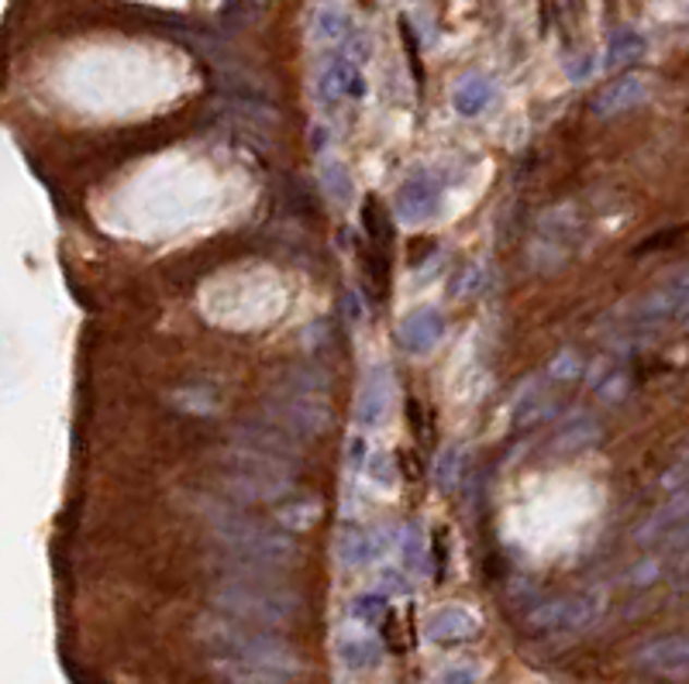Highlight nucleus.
Masks as SVG:
<instances>
[{"label": "nucleus", "instance_id": "nucleus-1", "mask_svg": "<svg viewBox=\"0 0 689 684\" xmlns=\"http://www.w3.org/2000/svg\"><path fill=\"white\" fill-rule=\"evenodd\" d=\"M207 647L231 684H287L300 671V654L287 636L245 623H210Z\"/></svg>", "mask_w": 689, "mask_h": 684}, {"label": "nucleus", "instance_id": "nucleus-2", "mask_svg": "<svg viewBox=\"0 0 689 684\" xmlns=\"http://www.w3.org/2000/svg\"><path fill=\"white\" fill-rule=\"evenodd\" d=\"M214 606L234 623L263 630L293 626L304 612V599L287 582H279V571L239 561H228L225 575L214 585Z\"/></svg>", "mask_w": 689, "mask_h": 684}, {"label": "nucleus", "instance_id": "nucleus-3", "mask_svg": "<svg viewBox=\"0 0 689 684\" xmlns=\"http://www.w3.org/2000/svg\"><path fill=\"white\" fill-rule=\"evenodd\" d=\"M204 513L214 537L228 550L231 561L266 567V571H287L300 561V547L287 529L249 516L242 505H234L228 499H214Z\"/></svg>", "mask_w": 689, "mask_h": 684}, {"label": "nucleus", "instance_id": "nucleus-4", "mask_svg": "<svg viewBox=\"0 0 689 684\" xmlns=\"http://www.w3.org/2000/svg\"><path fill=\"white\" fill-rule=\"evenodd\" d=\"M221 489L228 502L234 505H266V502H283L293 492V461H283L276 454L255 451L245 444H228L221 451Z\"/></svg>", "mask_w": 689, "mask_h": 684}, {"label": "nucleus", "instance_id": "nucleus-5", "mask_svg": "<svg viewBox=\"0 0 689 684\" xmlns=\"http://www.w3.org/2000/svg\"><path fill=\"white\" fill-rule=\"evenodd\" d=\"M579 375H583V358H579L576 351H563V355H555L552 365L537 375V379L531 382V389L521 395V403H517V410H513V427L531 430L537 424L552 420V416L563 410V403L569 400V392L579 382Z\"/></svg>", "mask_w": 689, "mask_h": 684}, {"label": "nucleus", "instance_id": "nucleus-6", "mask_svg": "<svg viewBox=\"0 0 689 684\" xmlns=\"http://www.w3.org/2000/svg\"><path fill=\"white\" fill-rule=\"evenodd\" d=\"M273 424H279L287 433H293L297 440H314L328 430L331 424V410L321 400L317 392H304L293 386H279L269 392L266 400V413Z\"/></svg>", "mask_w": 689, "mask_h": 684}, {"label": "nucleus", "instance_id": "nucleus-7", "mask_svg": "<svg viewBox=\"0 0 689 684\" xmlns=\"http://www.w3.org/2000/svg\"><path fill=\"white\" fill-rule=\"evenodd\" d=\"M603 612V595L600 591H576V595H563V599L537 606L528 615V626L537 633H576L587 630L600 620Z\"/></svg>", "mask_w": 689, "mask_h": 684}, {"label": "nucleus", "instance_id": "nucleus-8", "mask_svg": "<svg viewBox=\"0 0 689 684\" xmlns=\"http://www.w3.org/2000/svg\"><path fill=\"white\" fill-rule=\"evenodd\" d=\"M394 210L407 224H427L435 220L442 210V183L435 172L418 169L400 183L397 196H394Z\"/></svg>", "mask_w": 689, "mask_h": 684}, {"label": "nucleus", "instance_id": "nucleus-9", "mask_svg": "<svg viewBox=\"0 0 689 684\" xmlns=\"http://www.w3.org/2000/svg\"><path fill=\"white\" fill-rule=\"evenodd\" d=\"M234 440L245 448H255V451H266V454H276L283 461H293L300 457V444L304 440H297L293 433H287L279 424H273L269 416H245V420L234 427Z\"/></svg>", "mask_w": 689, "mask_h": 684}, {"label": "nucleus", "instance_id": "nucleus-10", "mask_svg": "<svg viewBox=\"0 0 689 684\" xmlns=\"http://www.w3.org/2000/svg\"><path fill=\"white\" fill-rule=\"evenodd\" d=\"M365 94H370V86H365V76L359 70V62L349 59V56H335L325 65L321 80H317V97H321V103H328V107L362 100Z\"/></svg>", "mask_w": 689, "mask_h": 684}, {"label": "nucleus", "instance_id": "nucleus-11", "mask_svg": "<svg viewBox=\"0 0 689 684\" xmlns=\"http://www.w3.org/2000/svg\"><path fill=\"white\" fill-rule=\"evenodd\" d=\"M390 371H386L383 365H370L362 375V386H359V403H355V420L359 427L373 430L383 424L386 410H390Z\"/></svg>", "mask_w": 689, "mask_h": 684}, {"label": "nucleus", "instance_id": "nucleus-12", "mask_svg": "<svg viewBox=\"0 0 689 684\" xmlns=\"http://www.w3.org/2000/svg\"><path fill=\"white\" fill-rule=\"evenodd\" d=\"M634 664L641 671H652L662 677H682L686 664H689V650H686V636H658L652 644H644L634 654Z\"/></svg>", "mask_w": 689, "mask_h": 684}, {"label": "nucleus", "instance_id": "nucleus-13", "mask_svg": "<svg viewBox=\"0 0 689 684\" xmlns=\"http://www.w3.org/2000/svg\"><path fill=\"white\" fill-rule=\"evenodd\" d=\"M442 334H445V317L435 306H421V310L407 314L397 327V341L411 355H427L442 341Z\"/></svg>", "mask_w": 689, "mask_h": 684}, {"label": "nucleus", "instance_id": "nucleus-14", "mask_svg": "<svg viewBox=\"0 0 689 684\" xmlns=\"http://www.w3.org/2000/svg\"><path fill=\"white\" fill-rule=\"evenodd\" d=\"M480 633V620L462 606H442L424 620V636L431 644H466Z\"/></svg>", "mask_w": 689, "mask_h": 684}, {"label": "nucleus", "instance_id": "nucleus-15", "mask_svg": "<svg viewBox=\"0 0 689 684\" xmlns=\"http://www.w3.org/2000/svg\"><path fill=\"white\" fill-rule=\"evenodd\" d=\"M579 231V220H572V207H558L542 220V234H537V252H552L555 261H563L572 248Z\"/></svg>", "mask_w": 689, "mask_h": 684}, {"label": "nucleus", "instance_id": "nucleus-16", "mask_svg": "<svg viewBox=\"0 0 689 684\" xmlns=\"http://www.w3.org/2000/svg\"><path fill=\"white\" fill-rule=\"evenodd\" d=\"M644 97H649V86H644V80L638 76H620L614 80L607 90H603L596 100H593V114L596 118H614V114H624V110L638 107Z\"/></svg>", "mask_w": 689, "mask_h": 684}, {"label": "nucleus", "instance_id": "nucleus-17", "mask_svg": "<svg viewBox=\"0 0 689 684\" xmlns=\"http://www.w3.org/2000/svg\"><path fill=\"white\" fill-rule=\"evenodd\" d=\"M379 554V537L373 534L370 526H349V529H341V537H338V558L344 567H365V564H373Z\"/></svg>", "mask_w": 689, "mask_h": 684}, {"label": "nucleus", "instance_id": "nucleus-18", "mask_svg": "<svg viewBox=\"0 0 689 684\" xmlns=\"http://www.w3.org/2000/svg\"><path fill=\"white\" fill-rule=\"evenodd\" d=\"M493 97H497V86H493V80L476 73V76H466L456 86V97H451V103H456V110L462 118H480L483 110L493 103Z\"/></svg>", "mask_w": 689, "mask_h": 684}, {"label": "nucleus", "instance_id": "nucleus-19", "mask_svg": "<svg viewBox=\"0 0 689 684\" xmlns=\"http://www.w3.org/2000/svg\"><path fill=\"white\" fill-rule=\"evenodd\" d=\"M673 534H686V499L682 496L669 499L649 523H644L641 540L644 543H655V540L658 543H669Z\"/></svg>", "mask_w": 689, "mask_h": 684}, {"label": "nucleus", "instance_id": "nucleus-20", "mask_svg": "<svg viewBox=\"0 0 689 684\" xmlns=\"http://www.w3.org/2000/svg\"><path fill=\"white\" fill-rule=\"evenodd\" d=\"M362 231L370 234V248L390 255V245H394L390 213L383 210V204L376 200V196H365L362 200Z\"/></svg>", "mask_w": 689, "mask_h": 684}, {"label": "nucleus", "instance_id": "nucleus-21", "mask_svg": "<svg viewBox=\"0 0 689 684\" xmlns=\"http://www.w3.org/2000/svg\"><path fill=\"white\" fill-rule=\"evenodd\" d=\"M600 420L596 416H590V413H583V416H572L569 424H563V430L555 433V451L558 454H569V451H579V448H590V444H596L600 440Z\"/></svg>", "mask_w": 689, "mask_h": 684}, {"label": "nucleus", "instance_id": "nucleus-22", "mask_svg": "<svg viewBox=\"0 0 689 684\" xmlns=\"http://www.w3.org/2000/svg\"><path fill=\"white\" fill-rule=\"evenodd\" d=\"M649 41L638 35L634 28H617L607 41V70H620V65H631L644 56Z\"/></svg>", "mask_w": 689, "mask_h": 684}, {"label": "nucleus", "instance_id": "nucleus-23", "mask_svg": "<svg viewBox=\"0 0 689 684\" xmlns=\"http://www.w3.org/2000/svg\"><path fill=\"white\" fill-rule=\"evenodd\" d=\"M338 657L349 664L352 671H370L383 660V650L373 636H344L338 644Z\"/></svg>", "mask_w": 689, "mask_h": 684}, {"label": "nucleus", "instance_id": "nucleus-24", "mask_svg": "<svg viewBox=\"0 0 689 684\" xmlns=\"http://www.w3.org/2000/svg\"><path fill=\"white\" fill-rule=\"evenodd\" d=\"M352 35H355L352 17L344 14V11L325 8V11L317 14V38H321V41H335V46H344V41H349Z\"/></svg>", "mask_w": 689, "mask_h": 684}, {"label": "nucleus", "instance_id": "nucleus-25", "mask_svg": "<svg viewBox=\"0 0 689 684\" xmlns=\"http://www.w3.org/2000/svg\"><path fill=\"white\" fill-rule=\"evenodd\" d=\"M321 520V505L314 499H283L279 502V523L293 529H311Z\"/></svg>", "mask_w": 689, "mask_h": 684}, {"label": "nucleus", "instance_id": "nucleus-26", "mask_svg": "<svg viewBox=\"0 0 689 684\" xmlns=\"http://www.w3.org/2000/svg\"><path fill=\"white\" fill-rule=\"evenodd\" d=\"M325 190H328V196H331V200H335L338 207H349V204H352L355 183H352L349 169H344L341 162H328V166H325Z\"/></svg>", "mask_w": 689, "mask_h": 684}, {"label": "nucleus", "instance_id": "nucleus-27", "mask_svg": "<svg viewBox=\"0 0 689 684\" xmlns=\"http://www.w3.org/2000/svg\"><path fill=\"white\" fill-rule=\"evenodd\" d=\"M386 609H390V602H386V595H379V591H365V595H359V599L352 602V612L359 615V620H365V623L383 620Z\"/></svg>", "mask_w": 689, "mask_h": 684}, {"label": "nucleus", "instance_id": "nucleus-28", "mask_svg": "<svg viewBox=\"0 0 689 684\" xmlns=\"http://www.w3.org/2000/svg\"><path fill=\"white\" fill-rule=\"evenodd\" d=\"M403 561L411 571H424L427 567V547L421 543V534H418V526H407V534H403Z\"/></svg>", "mask_w": 689, "mask_h": 684}, {"label": "nucleus", "instance_id": "nucleus-29", "mask_svg": "<svg viewBox=\"0 0 689 684\" xmlns=\"http://www.w3.org/2000/svg\"><path fill=\"white\" fill-rule=\"evenodd\" d=\"M400 38H403V49H407V59H411V70L418 76V86H424V65H421V46L414 41V28L411 21L400 17Z\"/></svg>", "mask_w": 689, "mask_h": 684}, {"label": "nucleus", "instance_id": "nucleus-30", "mask_svg": "<svg viewBox=\"0 0 689 684\" xmlns=\"http://www.w3.org/2000/svg\"><path fill=\"white\" fill-rule=\"evenodd\" d=\"M370 478L376 481V485H394L397 481V465H394V457L390 454H376V457H370Z\"/></svg>", "mask_w": 689, "mask_h": 684}, {"label": "nucleus", "instance_id": "nucleus-31", "mask_svg": "<svg viewBox=\"0 0 689 684\" xmlns=\"http://www.w3.org/2000/svg\"><path fill=\"white\" fill-rule=\"evenodd\" d=\"M456 478H459V448H448V457L442 454L438 461V485L442 489H456Z\"/></svg>", "mask_w": 689, "mask_h": 684}, {"label": "nucleus", "instance_id": "nucleus-32", "mask_svg": "<svg viewBox=\"0 0 689 684\" xmlns=\"http://www.w3.org/2000/svg\"><path fill=\"white\" fill-rule=\"evenodd\" d=\"M407 413H411V430H414V437L421 440H427V420H424V406L418 403V400H407Z\"/></svg>", "mask_w": 689, "mask_h": 684}, {"label": "nucleus", "instance_id": "nucleus-33", "mask_svg": "<svg viewBox=\"0 0 689 684\" xmlns=\"http://www.w3.org/2000/svg\"><path fill=\"white\" fill-rule=\"evenodd\" d=\"M383 588L390 591V595H407V591H411V582H403L400 571H386V575H383Z\"/></svg>", "mask_w": 689, "mask_h": 684}, {"label": "nucleus", "instance_id": "nucleus-34", "mask_svg": "<svg viewBox=\"0 0 689 684\" xmlns=\"http://www.w3.org/2000/svg\"><path fill=\"white\" fill-rule=\"evenodd\" d=\"M442 684H476V677H472V671H448Z\"/></svg>", "mask_w": 689, "mask_h": 684}, {"label": "nucleus", "instance_id": "nucleus-35", "mask_svg": "<svg viewBox=\"0 0 689 684\" xmlns=\"http://www.w3.org/2000/svg\"><path fill=\"white\" fill-rule=\"evenodd\" d=\"M365 4H373V0H365Z\"/></svg>", "mask_w": 689, "mask_h": 684}]
</instances>
